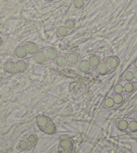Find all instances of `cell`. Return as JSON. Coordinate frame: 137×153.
<instances>
[{"mask_svg":"<svg viewBox=\"0 0 137 153\" xmlns=\"http://www.w3.org/2000/svg\"><path fill=\"white\" fill-rule=\"evenodd\" d=\"M73 150V144L70 137H63L59 143V153H72Z\"/></svg>","mask_w":137,"mask_h":153,"instance_id":"cell-3","label":"cell"},{"mask_svg":"<svg viewBox=\"0 0 137 153\" xmlns=\"http://www.w3.org/2000/svg\"><path fill=\"white\" fill-rule=\"evenodd\" d=\"M77 69L79 71L83 73H89V71H92V67L90 66L89 62L88 61V59L86 58H83L79 61L77 64Z\"/></svg>","mask_w":137,"mask_h":153,"instance_id":"cell-9","label":"cell"},{"mask_svg":"<svg viewBox=\"0 0 137 153\" xmlns=\"http://www.w3.org/2000/svg\"><path fill=\"white\" fill-rule=\"evenodd\" d=\"M115 105L116 104H115L113 99H112V97H107L106 100L104 101V106H105L106 108H108V109L113 108Z\"/></svg>","mask_w":137,"mask_h":153,"instance_id":"cell-24","label":"cell"},{"mask_svg":"<svg viewBox=\"0 0 137 153\" xmlns=\"http://www.w3.org/2000/svg\"><path fill=\"white\" fill-rule=\"evenodd\" d=\"M23 45L25 46L26 50L31 57L33 56L36 53H38L41 49L37 43L32 42V41H28V42H24Z\"/></svg>","mask_w":137,"mask_h":153,"instance_id":"cell-7","label":"cell"},{"mask_svg":"<svg viewBox=\"0 0 137 153\" xmlns=\"http://www.w3.org/2000/svg\"><path fill=\"white\" fill-rule=\"evenodd\" d=\"M83 1H85V3H86V5H87L89 3V1H91V0H83Z\"/></svg>","mask_w":137,"mask_h":153,"instance_id":"cell-29","label":"cell"},{"mask_svg":"<svg viewBox=\"0 0 137 153\" xmlns=\"http://www.w3.org/2000/svg\"><path fill=\"white\" fill-rule=\"evenodd\" d=\"M70 32H71L68 30L64 25H61L57 28L56 34L57 36L63 38V37L67 36V35H68V34L70 33Z\"/></svg>","mask_w":137,"mask_h":153,"instance_id":"cell-15","label":"cell"},{"mask_svg":"<svg viewBox=\"0 0 137 153\" xmlns=\"http://www.w3.org/2000/svg\"><path fill=\"white\" fill-rule=\"evenodd\" d=\"M38 136L34 134H30L24 136L23 138L20 141V148L22 150H30L33 148L37 143Z\"/></svg>","mask_w":137,"mask_h":153,"instance_id":"cell-2","label":"cell"},{"mask_svg":"<svg viewBox=\"0 0 137 153\" xmlns=\"http://www.w3.org/2000/svg\"><path fill=\"white\" fill-rule=\"evenodd\" d=\"M134 78H135V82L134 83H136L137 82V69H134Z\"/></svg>","mask_w":137,"mask_h":153,"instance_id":"cell-26","label":"cell"},{"mask_svg":"<svg viewBox=\"0 0 137 153\" xmlns=\"http://www.w3.org/2000/svg\"><path fill=\"white\" fill-rule=\"evenodd\" d=\"M4 69L5 71L9 73H17V71H16V69L15 62H13V61H7L5 64Z\"/></svg>","mask_w":137,"mask_h":153,"instance_id":"cell-16","label":"cell"},{"mask_svg":"<svg viewBox=\"0 0 137 153\" xmlns=\"http://www.w3.org/2000/svg\"><path fill=\"white\" fill-rule=\"evenodd\" d=\"M128 121V128L127 132H135L137 131V121L135 120H129Z\"/></svg>","mask_w":137,"mask_h":153,"instance_id":"cell-21","label":"cell"},{"mask_svg":"<svg viewBox=\"0 0 137 153\" xmlns=\"http://www.w3.org/2000/svg\"><path fill=\"white\" fill-rule=\"evenodd\" d=\"M73 5L75 9L81 10H83L85 7L87 6V5L83 0H74L73 2Z\"/></svg>","mask_w":137,"mask_h":153,"instance_id":"cell-22","label":"cell"},{"mask_svg":"<svg viewBox=\"0 0 137 153\" xmlns=\"http://www.w3.org/2000/svg\"><path fill=\"white\" fill-rule=\"evenodd\" d=\"M123 87H124V93L125 94H130L135 89V85L133 82L127 81L123 85Z\"/></svg>","mask_w":137,"mask_h":153,"instance_id":"cell-20","label":"cell"},{"mask_svg":"<svg viewBox=\"0 0 137 153\" xmlns=\"http://www.w3.org/2000/svg\"><path fill=\"white\" fill-rule=\"evenodd\" d=\"M63 25L66 27L70 32H72L75 28L76 22L75 20H73V19L68 18L65 21Z\"/></svg>","mask_w":137,"mask_h":153,"instance_id":"cell-18","label":"cell"},{"mask_svg":"<svg viewBox=\"0 0 137 153\" xmlns=\"http://www.w3.org/2000/svg\"><path fill=\"white\" fill-rule=\"evenodd\" d=\"M14 55L17 57L18 59H26L31 58V56L27 51L26 48L23 44L18 46L14 50Z\"/></svg>","mask_w":137,"mask_h":153,"instance_id":"cell-6","label":"cell"},{"mask_svg":"<svg viewBox=\"0 0 137 153\" xmlns=\"http://www.w3.org/2000/svg\"><path fill=\"white\" fill-rule=\"evenodd\" d=\"M103 61L106 62L107 66L110 71V73L116 70L120 63V59L116 56H108L105 59H103Z\"/></svg>","mask_w":137,"mask_h":153,"instance_id":"cell-4","label":"cell"},{"mask_svg":"<svg viewBox=\"0 0 137 153\" xmlns=\"http://www.w3.org/2000/svg\"><path fill=\"white\" fill-rule=\"evenodd\" d=\"M68 65H77L81 60V56L78 53L76 52H70L66 54Z\"/></svg>","mask_w":137,"mask_h":153,"instance_id":"cell-10","label":"cell"},{"mask_svg":"<svg viewBox=\"0 0 137 153\" xmlns=\"http://www.w3.org/2000/svg\"><path fill=\"white\" fill-rule=\"evenodd\" d=\"M2 42H3V40L1 38H0V46L2 45Z\"/></svg>","mask_w":137,"mask_h":153,"instance_id":"cell-30","label":"cell"},{"mask_svg":"<svg viewBox=\"0 0 137 153\" xmlns=\"http://www.w3.org/2000/svg\"><path fill=\"white\" fill-rule=\"evenodd\" d=\"M116 127L118 129L122 132H127L128 128V119L120 120L116 124Z\"/></svg>","mask_w":137,"mask_h":153,"instance_id":"cell-17","label":"cell"},{"mask_svg":"<svg viewBox=\"0 0 137 153\" xmlns=\"http://www.w3.org/2000/svg\"><path fill=\"white\" fill-rule=\"evenodd\" d=\"M112 99H113L114 102L116 105H121L124 100V96L122 94H115L112 96Z\"/></svg>","mask_w":137,"mask_h":153,"instance_id":"cell-23","label":"cell"},{"mask_svg":"<svg viewBox=\"0 0 137 153\" xmlns=\"http://www.w3.org/2000/svg\"><path fill=\"white\" fill-rule=\"evenodd\" d=\"M45 1H47V2H49V3H54L55 0H45Z\"/></svg>","mask_w":137,"mask_h":153,"instance_id":"cell-28","label":"cell"},{"mask_svg":"<svg viewBox=\"0 0 137 153\" xmlns=\"http://www.w3.org/2000/svg\"><path fill=\"white\" fill-rule=\"evenodd\" d=\"M15 65L17 73H24L28 68V63L23 59H18L15 62Z\"/></svg>","mask_w":137,"mask_h":153,"instance_id":"cell-11","label":"cell"},{"mask_svg":"<svg viewBox=\"0 0 137 153\" xmlns=\"http://www.w3.org/2000/svg\"><path fill=\"white\" fill-rule=\"evenodd\" d=\"M114 91L115 94H122L124 93V87L122 83H117L114 87Z\"/></svg>","mask_w":137,"mask_h":153,"instance_id":"cell-25","label":"cell"},{"mask_svg":"<svg viewBox=\"0 0 137 153\" xmlns=\"http://www.w3.org/2000/svg\"><path fill=\"white\" fill-rule=\"evenodd\" d=\"M124 80L128 82H135V78H134V69H129L126 71L123 75Z\"/></svg>","mask_w":137,"mask_h":153,"instance_id":"cell-19","label":"cell"},{"mask_svg":"<svg viewBox=\"0 0 137 153\" xmlns=\"http://www.w3.org/2000/svg\"><path fill=\"white\" fill-rule=\"evenodd\" d=\"M35 62L38 65H45L49 63L47 59H46V54L43 49L40 50L36 53L33 56Z\"/></svg>","mask_w":137,"mask_h":153,"instance_id":"cell-8","label":"cell"},{"mask_svg":"<svg viewBox=\"0 0 137 153\" xmlns=\"http://www.w3.org/2000/svg\"><path fill=\"white\" fill-rule=\"evenodd\" d=\"M42 49L45 51L48 62L54 61L59 55V51L53 46H48V47L43 48Z\"/></svg>","mask_w":137,"mask_h":153,"instance_id":"cell-5","label":"cell"},{"mask_svg":"<svg viewBox=\"0 0 137 153\" xmlns=\"http://www.w3.org/2000/svg\"><path fill=\"white\" fill-rule=\"evenodd\" d=\"M136 121H137V114L136 115Z\"/></svg>","mask_w":137,"mask_h":153,"instance_id":"cell-32","label":"cell"},{"mask_svg":"<svg viewBox=\"0 0 137 153\" xmlns=\"http://www.w3.org/2000/svg\"><path fill=\"white\" fill-rule=\"evenodd\" d=\"M63 1V0H55V1H54V3L59 2V1Z\"/></svg>","mask_w":137,"mask_h":153,"instance_id":"cell-31","label":"cell"},{"mask_svg":"<svg viewBox=\"0 0 137 153\" xmlns=\"http://www.w3.org/2000/svg\"><path fill=\"white\" fill-rule=\"evenodd\" d=\"M95 71H96L98 74L100 75H106L110 73L109 68L103 61L100 62V63L95 68Z\"/></svg>","mask_w":137,"mask_h":153,"instance_id":"cell-13","label":"cell"},{"mask_svg":"<svg viewBox=\"0 0 137 153\" xmlns=\"http://www.w3.org/2000/svg\"><path fill=\"white\" fill-rule=\"evenodd\" d=\"M36 124L39 129L46 134L52 135L56 132V126L48 117L40 115L36 118Z\"/></svg>","mask_w":137,"mask_h":153,"instance_id":"cell-1","label":"cell"},{"mask_svg":"<svg viewBox=\"0 0 137 153\" xmlns=\"http://www.w3.org/2000/svg\"><path fill=\"white\" fill-rule=\"evenodd\" d=\"M57 66L58 67L59 69H65L67 68L68 65L67 56L61 54V55H59L57 59L54 61Z\"/></svg>","mask_w":137,"mask_h":153,"instance_id":"cell-12","label":"cell"},{"mask_svg":"<svg viewBox=\"0 0 137 153\" xmlns=\"http://www.w3.org/2000/svg\"><path fill=\"white\" fill-rule=\"evenodd\" d=\"M133 66H134V67L135 68V69H137V59L135 60V61H134Z\"/></svg>","mask_w":137,"mask_h":153,"instance_id":"cell-27","label":"cell"},{"mask_svg":"<svg viewBox=\"0 0 137 153\" xmlns=\"http://www.w3.org/2000/svg\"><path fill=\"white\" fill-rule=\"evenodd\" d=\"M88 59V61L92 70L95 69L101 62L100 56L96 55V54H91V55L88 56V59Z\"/></svg>","mask_w":137,"mask_h":153,"instance_id":"cell-14","label":"cell"}]
</instances>
